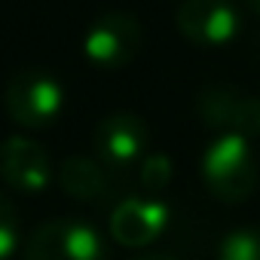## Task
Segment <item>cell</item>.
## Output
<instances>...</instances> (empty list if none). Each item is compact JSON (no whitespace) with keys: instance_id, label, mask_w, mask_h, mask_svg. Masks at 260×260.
Here are the masks:
<instances>
[{"instance_id":"obj_5","label":"cell","mask_w":260,"mask_h":260,"mask_svg":"<svg viewBox=\"0 0 260 260\" xmlns=\"http://www.w3.org/2000/svg\"><path fill=\"white\" fill-rule=\"evenodd\" d=\"M196 113L208 128H217V135L260 138V95L233 86H208L196 98Z\"/></svg>"},{"instance_id":"obj_6","label":"cell","mask_w":260,"mask_h":260,"mask_svg":"<svg viewBox=\"0 0 260 260\" xmlns=\"http://www.w3.org/2000/svg\"><path fill=\"white\" fill-rule=\"evenodd\" d=\"M150 132H147V122L128 110L110 113L98 122L95 128V150L98 159L107 169L125 172V169H135L138 162H144V150H147Z\"/></svg>"},{"instance_id":"obj_1","label":"cell","mask_w":260,"mask_h":260,"mask_svg":"<svg viewBox=\"0 0 260 260\" xmlns=\"http://www.w3.org/2000/svg\"><path fill=\"white\" fill-rule=\"evenodd\" d=\"M260 166L254 147L242 135H217L202 150V181L220 202H245L257 190Z\"/></svg>"},{"instance_id":"obj_12","label":"cell","mask_w":260,"mask_h":260,"mask_svg":"<svg viewBox=\"0 0 260 260\" xmlns=\"http://www.w3.org/2000/svg\"><path fill=\"white\" fill-rule=\"evenodd\" d=\"M19 248V214L7 196H0V260H10Z\"/></svg>"},{"instance_id":"obj_15","label":"cell","mask_w":260,"mask_h":260,"mask_svg":"<svg viewBox=\"0 0 260 260\" xmlns=\"http://www.w3.org/2000/svg\"><path fill=\"white\" fill-rule=\"evenodd\" d=\"M248 7H251L254 13H260V0H248Z\"/></svg>"},{"instance_id":"obj_2","label":"cell","mask_w":260,"mask_h":260,"mask_svg":"<svg viewBox=\"0 0 260 260\" xmlns=\"http://www.w3.org/2000/svg\"><path fill=\"white\" fill-rule=\"evenodd\" d=\"M4 104L13 122L25 128H43L55 122L64 110V86L40 68H25L10 77Z\"/></svg>"},{"instance_id":"obj_7","label":"cell","mask_w":260,"mask_h":260,"mask_svg":"<svg viewBox=\"0 0 260 260\" xmlns=\"http://www.w3.org/2000/svg\"><path fill=\"white\" fill-rule=\"evenodd\" d=\"M178 31L196 46H226L239 34V13L230 0H184L178 7Z\"/></svg>"},{"instance_id":"obj_11","label":"cell","mask_w":260,"mask_h":260,"mask_svg":"<svg viewBox=\"0 0 260 260\" xmlns=\"http://www.w3.org/2000/svg\"><path fill=\"white\" fill-rule=\"evenodd\" d=\"M217 260H260V226L230 230L217 245Z\"/></svg>"},{"instance_id":"obj_14","label":"cell","mask_w":260,"mask_h":260,"mask_svg":"<svg viewBox=\"0 0 260 260\" xmlns=\"http://www.w3.org/2000/svg\"><path fill=\"white\" fill-rule=\"evenodd\" d=\"M135 260H178L175 254H141V257H135Z\"/></svg>"},{"instance_id":"obj_4","label":"cell","mask_w":260,"mask_h":260,"mask_svg":"<svg viewBox=\"0 0 260 260\" xmlns=\"http://www.w3.org/2000/svg\"><path fill=\"white\" fill-rule=\"evenodd\" d=\"M25 260H107V245L92 223L46 220L31 233Z\"/></svg>"},{"instance_id":"obj_3","label":"cell","mask_w":260,"mask_h":260,"mask_svg":"<svg viewBox=\"0 0 260 260\" xmlns=\"http://www.w3.org/2000/svg\"><path fill=\"white\" fill-rule=\"evenodd\" d=\"M141 22L132 13H104L98 16L83 37V55L101 68V71H119L125 64H132V58L141 52Z\"/></svg>"},{"instance_id":"obj_8","label":"cell","mask_w":260,"mask_h":260,"mask_svg":"<svg viewBox=\"0 0 260 260\" xmlns=\"http://www.w3.org/2000/svg\"><path fill=\"white\" fill-rule=\"evenodd\" d=\"M169 226V205L153 196L122 199L110 214V236L122 248H147Z\"/></svg>"},{"instance_id":"obj_13","label":"cell","mask_w":260,"mask_h":260,"mask_svg":"<svg viewBox=\"0 0 260 260\" xmlns=\"http://www.w3.org/2000/svg\"><path fill=\"white\" fill-rule=\"evenodd\" d=\"M141 184L147 193H159L172 184V159L169 156H150L141 162Z\"/></svg>"},{"instance_id":"obj_10","label":"cell","mask_w":260,"mask_h":260,"mask_svg":"<svg viewBox=\"0 0 260 260\" xmlns=\"http://www.w3.org/2000/svg\"><path fill=\"white\" fill-rule=\"evenodd\" d=\"M58 187L77 202H95L107 193V175L89 156H68L58 169Z\"/></svg>"},{"instance_id":"obj_9","label":"cell","mask_w":260,"mask_h":260,"mask_svg":"<svg viewBox=\"0 0 260 260\" xmlns=\"http://www.w3.org/2000/svg\"><path fill=\"white\" fill-rule=\"evenodd\" d=\"M0 178L19 193H43L52 181V162L46 147L25 135L7 138L0 144Z\"/></svg>"}]
</instances>
